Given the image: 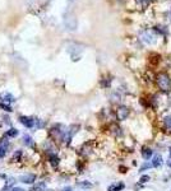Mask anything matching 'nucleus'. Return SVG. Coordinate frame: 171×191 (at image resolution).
I'll list each match as a JSON object with an SVG mask.
<instances>
[{"label":"nucleus","instance_id":"26","mask_svg":"<svg viewBox=\"0 0 171 191\" xmlns=\"http://www.w3.org/2000/svg\"><path fill=\"white\" fill-rule=\"evenodd\" d=\"M44 191H54V190H49V189H47V190H44Z\"/></svg>","mask_w":171,"mask_h":191},{"label":"nucleus","instance_id":"2","mask_svg":"<svg viewBox=\"0 0 171 191\" xmlns=\"http://www.w3.org/2000/svg\"><path fill=\"white\" fill-rule=\"evenodd\" d=\"M140 38H142V41L144 44H154L156 41H157V35L153 32V31H144L143 33H142V36H140Z\"/></svg>","mask_w":171,"mask_h":191},{"label":"nucleus","instance_id":"9","mask_svg":"<svg viewBox=\"0 0 171 191\" xmlns=\"http://www.w3.org/2000/svg\"><path fill=\"white\" fill-rule=\"evenodd\" d=\"M135 3H137L138 5H140L143 9H146L147 7H150L151 0H135Z\"/></svg>","mask_w":171,"mask_h":191},{"label":"nucleus","instance_id":"14","mask_svg":"<svg viewBox=\"0 0 171 191\" xmlns=\"http://www.w3.org/2000/svg\"><path fill=\"white\" fill-rule=\"evenodd\" d=\"M21 158H22V151H17V152L14 153V157H13V161H14V162H18Z\"/></svg>","mask_w":171,"mask_h":191},{"label":"nucleus","instance_id":"10","mask_svg":"<svg viewBox=\"0 0 171 191\" xmlns=\"http://www.w3.org/2000/svg\"><path fill=\"white\" fill-rule=\"evenodd\" d=\"M50 163H51L52 167H58V165H59V158L56 156H51L50 157Z\"/></svg>","mask_w":171,"mask_h":191},{"label":"nucleus","instance_id":"18","mask_svg":"<svg viewBox=\"0 0 171 191\" xmlns=\"http://www.w3.org/2000/svg\"><path fill=\"white\" fill-rule=\"evenodd\" d=\"M139 181H140L142 184H146V182H148V181H150V176H148V175H144V176H142Z\"/></svg>","mask_w":171,"mask_h":191},{"label":"nucleus","instance_id":"13","mask_svg":"<svg viewBox=\"0 0 171 191\" xmlns=\"http://www.w3.org/2000/svg\"><path fill=\"white\" fill-rule=\"evenodd\" d=\"M44 190H45V184H40L31 189V191H44Z\"/></svg>","mask_w":171,"mask_h":191},{"label":"nucleus","instance_id":"4","mask_svg":"<svg viewBox=\"0 0 171 191\" xmlns=\"http://www.w3.org/2000/svg\"><path fill=\"white\" fill-rule=\"evenodd\" d=\"M128 114H129V111H128L126 107H120L119 110H117V112H116V116H117L119 120H124V119H126Z\"/></svg>","mask_w":171,"mask_h":191},{"label":"nucleus","instance_id":"16","mask_svg":"<svg viewBox=\"0 0 171 191\" xmlns=\"http://www.w3.org/2000/svg\"><path fill=\"white\" fill-rule=\"evenodd\" d=\"M152 167V163H148V162H146L144 165L140 167V172H143V171H146V170H150Z\"/></svg>","mask_w":171,"mask_h":191},{"label":"nucleus","instance_id":"7","mask_svg":"<svg viewBox=\"0 0 171 191\" xmlns=\"http://www.w3.org/2000/svg\"><path fill=\"white\" fill-rule=\"evenodd\" d=\"M151 156H152V151H151L150 148H143L142 149V157L146 159V161H148L151 158Z\"/></svg>","mask_w":171,"mask_h":191},{"label":"nucleus","instance_id":"23","mask_svg":"<svg viewBox=\"0 0 171 191\" xmlns=\"http://www.w3.org/2000/svg\"><path fill=\"white\" fill-rule=\"evenodd\" d=\"M13 191H26V190H23L21 187H14V189H13Z\"/></svg>","mask_w":171,"mask_h":191},{"label":"nucleus","instance_id":"11","mask_svg":"<svg viewBox=\"0 0 171 191\" xmlns=\"http://www.w3.org/2000/svg\"><path fill=\"white\" fill-rule=\"evenodd\" d=\"M23 139H24V144H26V145H28V147L33 145V140H32V138H31L30 135H24Z\"/></svg>","mask_w":171,"mask_h":191},{"label":"nucleus","instance_id":"24","mask_svg":"<svg viewBox=\"0 0 171 191\" xmlns=\"http://www.w3.org/2000/svg\"><path fill=\"white\" fill-rule=\"evenodd\" d=\"M167 166H169V167H171V157L167 159Z\"/></svg>","mask_w":171,"mask_h":191},{"label":"nucleus","instance_id":"6","mask_svg":"<svg viewBox=\"0 0 171 191\" xmlns=\"http://www.w3.org/2000/svg\"><path fill=\"white\" fill-rule=\"evenodd\" d=\"M162 163H164V161H162L161 154H156L153 157V161H152V167H161Z\"/></svg>","mask_w":171,"mask_h":191},{"label":"nucleus","instance_id":"8","mask_svg":"<svg viewBox=\"0 0 171 191\" xmlns=\"http://www.w3.org/2000/svg\"><path fill=\"white\" fill-rule=\"evenodd\" d=\"M124 189V184H114L109 187V191H121Z\"/></svg>","mask_w":171,"mask_h":191},{"label":"nucleus","instance_id":"3","mask_svg":"<svg viewBox=\"0 0 171 191\" xmlns=\"http://www.w3.org/2000/svg\"><path fill=\"white\" fill-rule=\"evenodd\" d=\"M19 122H21V124H23L26 128H28V129L33 128V125H35V120L32 117H28V116H21L19 117Z\"/></svg>","mask_w":171,"mask_h":191},{"label":"nucleus","instance_id":"21","mask_svg":"<svg viewBox=\"0 0 171 191\" xmlns=\"http://www.w3.org/2000/svg\"><path fill=\"white\" fill-rule=\"evenodd\" d=\"M78 186H81V187H92V184H89V182H79Z\"/></svg>","mask_w":171,"mask_h":191},{"label":"nucleus","instance_id":"27","mask_svg":"<svg viewBox=\"0 0 171 191\" xmlns=\"http://www.w3.org/2000/svg\"><path fill=\"white\" fill-rule=\"evenodd\" d=\"M170 157H171V148H170Z\"/></svg>","mask_w":171,"mask_h":191},{"label":"nucleus","instance_id":"20","mask_svg":"<svg viewBox=\"0 0 171 191\" xmlns=\"http://www.w3.org/2000/svg\"><path fill=\"white\" fill-rule=\"evenodd\" d=\"M5 153H7V149L0 147V158H4L5 157Z\"/></svg>","mask_w":171,"mask_h":191},{"label":"nucleus","instance_id":"12","mask_svg":"<svg viewBox=\"0 0 171 191\" xmlns=\"http://www.w3.org/2000/svg\"><path fill=\"white\" fill-rule=\"evenodd\" d=\"M7 135L10 136V138H14V136L18 135V130H17V129H10V130L7 133Z\"/></svg>","mask_w":171,"mask_h":191},{"label":"nucleus","instance_id":"25","mask_svg":"<svg viewBox=\"0 0 171 191\" xmlns=\"http://www.w3.org/2000/svg\"><path fill=\"white\" fill-rule=\"evenodd\" d=\"M63 191H72V189H70V187H65Z\"/></svg>","mask_w":171,"mask_h":191},{"label":"nucleus","instance_id":"19","mask_svg":"<svg viewBox=\"0 0 171 191\" xmlns=\"http://www.w3.org/2000/svg\"><path fill=\"white\" fill-rule=\"evenodd\" d=\"M165 124H166V126H167L169 129H171V116H167V117L165 119Z\"/></svg>","mask_w":171,"mask_h":191},{"label":"nucleus","instance_id":"28","mask_svg":"<svg viewBox=\"0 0 171 191\" xmlns=\"http://www.w3.org/2000/svg\"><path fill=\"white\" fill-rule=\"evenodd\" d=\"M170 14H171V13H170Z\"/></svg>","mask_w":171,"mask_h":191},{"label":"nucleus","instance_id":"17","mask_svg":"<svg viewBox=\"0 0 171 191\" xmlns=\"http://www.w3.org/2000/svg\"><path fill=\"white\" fill-rule=\"evenodd\" d=\"M0 107H2L3 110L7 111V112H12V111H13V110H12V107L8 106V105H5V103H2V105H0Z\"/></svg>","mask_w":171,"mask_h":191},{"label":"nucleus","instance_id":"1","mask_svg":"<svg viewBox=\"0 0 171 191\" xmlns=\"http://www.w3.org/2000/svg\"><path fill=\"white\" fill-rule=\"evenodd\" d=\"M157 84H159L161 91L167 92L171 89V79L169 78L167 74H160L157 77Z\"/></svg>","mask_w":171,"mask_h":191},{"label":"nucleus","instance_id":"15","mask_svg":"<svg viewBox=\"0 0 171 191\" xmlns=\"http://www.w3.org/2000/svg\"><path fill=\"white\" fill-rule=\"evenodd\" d=\"M0 147H3V148H5V149H8L9 148V142L4 138V139H2L0 140Z\"/></svg>","mask_w":171,"mask_h":191},{"label":"nucleus","instance_id":"5","mask_svg":"<svg viewBox=\"0 0 171 191\" xmlns=\"http://www.w3.org/2000/svg\"><path fill=\"white\" fill-rule=\"evenodd\" d=\"M35 180H36V176H35V175H31V173H30V175H24V176L21 177V181H22V182H24V184H30V185L33 184Z\"/></svg>","mask_w":171,"mask_h":191},{"label":"nucleus","instance_id":"22","mask_svg":"<svg viewBox=\"0 0 171 191\" xmlns=\"http://www.w3.org/2000/svg\"><path fill=\"white\" fill-rule=\"evenodd\" d=\"M5 101L13 102V101H14V97H13V96H10V94H5Z\"/></svg>","mask_w":171,"mask_h":191}]
</instances>
